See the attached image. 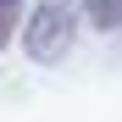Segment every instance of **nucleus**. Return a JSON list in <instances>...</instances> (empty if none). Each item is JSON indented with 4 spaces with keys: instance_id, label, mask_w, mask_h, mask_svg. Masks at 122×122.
I'll return each instance as SVG.
<instances>
[{
    "instance_id": "f257e3e1",
    "label": "nucleus",
    "mask_w": 122,
    "mask_h": 122,
    "mask_svg": "<svg viewBox=\"0 0 122 122\" xmlns=\"http://www.w3.org/2000/svg\"><path fill=\"white\" fill-rule=\"evenodd\" d=\"M72 33H78V17H72L67 0H39L33 17L22 22V50L39 61V67H56V61H67Z\"/></svg>"
},
{
    "instance_id": "f03ea898",
    "label": "nucleus",
    "mask_w": 122,
    "mask_h": 122,
    "mask_svg": "<svg viewBox=\"0 0 122 122\" xmlns=\"http://www.w3.org/2000/svg\"><path fill=\"white\" fill-rule=\"evenodd\" d=\"M83 17L111 33V28H122V0H83Z\"/></svg>"
},
{
    "instance_id": "7ed1b4c3",
    "label": "nucleus",
    "mask_w": 122,
    "mask_h": 122,
    "mask_svg": "<svg viewBox=\"0 0 122 122\" xmlns=\"http://www.w3.org/2000/svg\"><path fill=\"white\" fill-rule=\"evenodd\" d=\"M17 17H22V0H0V50L11 45V28H17Z\"/></svg>"
}]
</instances>
